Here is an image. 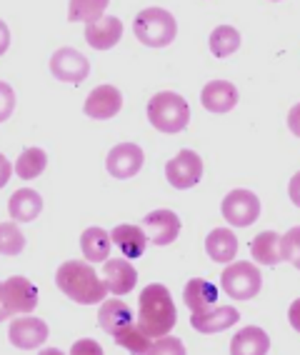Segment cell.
<instances>
[{
	"label": "cell",
	"mask_w": 300,
	"mask_h": 355,
	"mask_svg": "<svg viewBox=\"0 0 300 355\" xmlns=\"http://www.w3.org/2000/svg\"><path fill=\"white\" fill-rule=\"evenodd\" d=\"M178 320L175 303L170 298V291L160 283L143 288L138 298V328L148 338H166Z\"/></svg>",
	"instance_id": "6da1fadb"
},
{
	"label": "cell",
	"mask_w": 300,
	"mask_h": 355,
	"mask_svg": "<svg viewBox=\"0 0 300 355\" xmlns=\"http://www.w3.org/2000/svg\"><path fill=\"white\" fill-rule=\"evenodd\" d=\"M58 288L71 300L80 305H96L103 303L108 295V283L98 278V273L90 268V263L83 260H68L58 268L55 273Z\"/></svg>",
	"instance_id": "7a4b0ae2"
},
{
	"label": "cell",
	"mask_w": 300,
	"mask_h": 355,
	"mask_svg": "<svg viewBox=\"0 0 300 355\" xmlns=\"http://www.w3.org/2000/svg\"><path fill=\"white\" fill-rule=\"evenodd\" d=\"M148 121L160 133H180V130H186L188 121H191V108L178 93L163 90L148 103Z\"/></svg>",
	"instance_id": "3957f363"
},
{
	"label": "cell",
	"mask_w": 300,
	"mask_h": 355,
	"mask_svg": "<svg viewBox=\"0 0 300 355\" xmlns=\"http://www.w3.org/2000/svg\"><path fill=\"white\" fill-rule=\"evenodd\" d=\"M135 38L141 40L148 48H166L175 40V33H178V23L168 10L163 8H145L138 13L133 23Z\"/></svg>",
	"instance_id": "277c9868"
},
{
	"label": "cell",
	"mask_w": 300,
	"mask_h": 355,
	"mask_svg": "<svg viewBox=\"0 0 300 355\" xmlns=\"http://www.w3.org/2000/svg\"><path fill=\"white\" fill-rule=\"evenodd\" d=\"M220 286H223V291L228 293L230 298L250 300L261 293L263 275L253 263L238 260V263H230V266L223 270V275H220Z\"/></svg>",
	"instance_id": "5b68a950"
},
{
	"label": "cell",
	"mask_w": 300,
	"mask_h": 355,
	"mask_svg": "<svg viewBox=\"0 0 300 355\" xmlns=\"http://www.w3.org/2000/svg\"><path fill=\"white\" fill-rule=\"evenodd\" d=\"M223 218L230 223V225H236V228H248L253 223L258 220L261 216V200L253 191H243V188H238V191H230L228 196L223 198Z\"/></svg>",
	"instance_id": "8992f818"
},
{
	"label": "cell",
	"mask_w": 300,
	"mask_h": 355,
	"mask_svg": "<svg viewBox=\"0 0 300 355\" xmlns=\"http://www.w3.org/2000/svg\"><path fill=\"white\" fill-rule=\"evenodd\" d=\"M166 178L173 188H178V191H188V188H193V185L200 183V178H203V160H200L198 153L180 150L175 158L168 160Z\"/></svg>",
	"instance_id": "52a82bcc"
},
{
	"label": "cell",
	"mask_w": 300,
	"mask_h": 355,
	"mask_svg": "<svg viewBox=\"0 0 300 355\" xmlns=\"http://www.w3.org/2000/svg\"><path fill=\"white\" fill-rule=\"evenodd\" d=\"M51 73L63 83H83L90 76V63L76 48H60L51 58Z\"/></svg>",
	"instance_id": "ba28073f"
},
{
	"label": "cell",
	"mask_w": 300,
	"mask_h": 355,
	"mask_svg": "<svg viewBox=\"0 0 300 355\" xmlns=\"http://www.w3.org/2000/svg\"><path fill=\"white\" fill-rule=\"evenodd\" d=\"M143 150L135 143H121V146H115L113 150L108 153V158H105V168L113 178L118 180H128V178L138 175L143 168Z\"/></svg>",
	"instance_id": "9c48e42d"
},
{
	"label": "cell",
	"mask_w": 300,
	"mask_h": 355,
	"mask_svg": "<svg viewBox=\"0 0 300 355\" xmlns=\"http://www.w3.org/2000/svg\"><path fill=\"white\" fill-rule=\"evenodd\" d=\"M143 230L153 245H170L180 233V218L173 210H153L143 216Z\"/></svg>",
	"instance_id": "30bf717a"
},
{
	"label": "cell",
	"mask_w": 300,
	"mask_h": 355,
	"mask_svg": "<svg viewBox=\"0 0 300 355\" xmlns=\"http://www.w3.org/2000/svg\"><path fill=\"white\" fill-rule=\"evenodd\" d=\"M3 300H6L10 313H33L38 308V291L30 286V280L13 275L3 283Z\"/></svg>",
	"instance_id": "8fae6325"
},
{
	"label": "cell",
	"mask_w": 300,
	"mask_h": 355,
	"mask_svg": "<svg viewBox=\"0 0 300 355\" xmlns=\"http://www.w3.org/2000/svg\"><path fill=\"white\" fill-rule=\"evenodd\" d=\"M240 320V313L230 305H211L200 313H193L191 323L198 333L205 336H213V333H220V330H228L230 325H236Z\"/></svg>",
	"instance_id": "7c38bea8"
},
{
	"label": "cell",
	"mask_w": 300,
	"mask_h": 355,
	"mask_svg": "<svg viewBox=\"0 0 300 355\" xmlns=\"http://www.w3.org/2000/svg\"><path fill=\"white\" fill-rule=\"evenodd\" d=\"M123 108V96L115 85H98L85 101V115L96 118V121H108L118 115Z\"/></svg>",
	"instance_id": "4fadbf2b"
},
{
	"label": "cell",
	"mask_w": 300,
	"mask_h": 355,
	"mask_svg": "<svg viewBox=\"0 0 300 355\" xmlns=\"http://www.w3.org/2000/svg\"><path fill=\"white\" fill-rule=\"evenodd\" d=\"M8 338L20 350L38 348V345L45 343V338H48V325L40 318H18V320L10 323Z\"/></svg>",
	"instance_id": "5bb4252c"
},
{
	"label": "cell",
	"mask_w": 300,
	"mask_h": 355,
	"mask_svg": "<svg viewBox=\"0 0 300 355\" xmlns=\"http://www.w3.org/2000/svg\"><path fill=\"white\" fill-rule=\"evenodd\" d=\"M200 103L211 113H230L238 105V88L228 80H211L200 93Z\"/></svg>",
	"instance_id": "9a60e30c"
},
{
	"label": "cell",
	"mask_w": 300,
	"mask_h": 355,
	"mask_svg": "<svg viewBox=\"0 0 300 355\" xmlns=\"http://www.w3.org/2000/svg\"><path fill=\"white\" fill-rule=\"evenodd\" d=\"M103 275H105V283H108V291L113 295H125L135 288L138 283V270L130 266L125 258H110L105 260V268H103Z\"/></svg>",
	"instance_id": "2e32d148"
},
{
	"label": "cell",
	"mask_w": 300,
	"mask_h": 355,
	"mask_svg": "<svg viewBox=\"0 0 300 355\" xmlns=\"http://www.w3.org/2000/svg\"><path fill=\"white\" fill-rule=\"evenodd\" d=\"M123 35V23L115 15H103L96 23H88L85 28V40H88L90 48L96 51H108L113 48Z\"/></svg>",
	"instance_id": "e0dca14e"
},
{
	"label": "cell",
	"mask_w": 300,
	"mask_h": 355,
	"mask_svg": "<svg viewBox=\"0 0 300 355\" xmlns=\"http://www.w3.org/2000/svg\"><path fill=\"white\" fill-rule=\"evenodd\" d=\"M270 350V338L265 336V330L248 325L233 338L230 343V355H268Z\"/></svg>",
	"instance_id": "ac0fdd59"
},
{
	"label": "cell",
	"mask_w": 300,
	"mask_h": 355,
	"mask_svg": "<svg viewBox=\"0 0 300 355\" xmlns=\"http://www.w3.org/2000/svg\"><path fill=\"white\" fill-rule=\"evenodd\" d=\"M110 241H113V245L121 248V253L130 260L141 258L148 248L145 233H143V228H138V225H118V228H113V233H110Z\"/></svg>",
	"instance_id": "d6986e66"
},
{
	"label": "cell",
	"mask_w": 300,
	"mask_h": 355,
	"mask_svg": "<svg viewBox=\"0 0 300 355\" xmlns=\"http://www.w3.org/2000/svg\"><path fill=\"white\" fill-rule=\"evenodd\" d=\"M8 210H10V218L18 223H30L40 216L43 210V198L38 196L30 188H20V191L13 193L10 203H8Z\"/></svg>",
	"instance_id": "ffe728a7"
},
{
	"label": "cell",
	"mask_w": 300,
	"mask_h": 355,
	"mask_svg": "<svg viewBox=\"0 0 300 355\" xmlns=\"http://www.w3.org/2000/svg\"><path fill=\"white\" fill-rule=\"evenodd\" d=\"M205 253L215 263H230L238 253V238L230 228H215L205 238Z\"/></svg>",
	"instance_id": "44dd1931"
},
{
	"label": "cell",
	"mask_w": 300,
	"mask_h": 355,
	"mask_svg": "<svg viewBox=\"0 0 300 355\" xmlns=\"http://www.w3.org/2000/svg\"><path fill=\"white\" fill-rule=\"evenodd\" d=\"M98 323L105 333L115 336L118 330L133 325V311L123 300H105L100 305V313H98Z\"/></svg>",
	"instance_id": "7402d4cb"
},
{
	"label": "cell",
	"mask_w": 300,
	"mask_h": 355,
	"mask_svg": "<svg viewBox=\"0 0 300 355\" xmlns=\"http://www.w3.org/2000/svg\"><path fill=\"white\" fill-rule=\"evenodd\" d=\"M250 255H253V260L261 263V266H278L283 260L281 235L273 233V230H265V233L256 235V241L250 243Z\"/></svg>",
	"instance_id": "603a6c76"
},
{
	"label": "cell",
	"mask_w": 300,
	"mask_h": 355,
	"mask_svg": "<svg viewBox=\"0 0 300 355\" xmlns=\"http://www.w3.org/2000/svg\"><path fill=\"white\" fill-rule=\"evenodd\" d=\"M110 233H105L103 228H88L80 235V248L88 263H105L110 255Z\"/></svg>",
	"instance_id": "cb8c5ba5"
},
{
	"label": "cell",
	"mask_w": 300,
	"mask_h": 355,
	"mask_svg": "<svg viewBox=\"0 0 300 355\" xmlns=\"http://www.w3.org/2000/svg\"><path fill=\"white\" fill-rule=\"evenodd\" d=\"M183 300H186V305L193 313H200V311H205V308L215 305L218 288L203 278H193L186 286V291H183Z\"/></svg>",
	"instance_id": "d4e9b609"
},
{
	"label": "cell",
	"mask_w": 300,
	"mask_h": 355,
	"mask_svg": "<svg viewBox=\"0 0 300 355\" xmlns=\"http://www.w3.org/2000/svg\"><path fill=\"white\" fill-rule=\"evenodd\" d=\"M45 165H48V155L40 148H26L20 153L18 163H15V173L23 180H33L45 171Z\"/></svg>",
	"instance_id": "484cf974"
},
{
	"label": "cell",
	"mask_w": 300,
	"mask_h": 355,
	"mask_svg": "<svg viewBox=\"0 0 300 355\" xmlns=\"http://www.w3.org/2000/svg\"><path fill=\"white\" fill-rule=\"evenodd\" d=\"M240 48V33L230 26H218L211 33V51L215 58H228Z\"/></svg>",
	"instance_id": "4316f807"
},
{
	"label": "cell",
	"mask_w": 300,
	"mask_h": 355,
	"mask_svg": "<svg viewBox=\"0 0 300 355\" xmlns=\"http://www.w3.org/2000/svg\"><path fill=\"white\" fill-rule=\"evenodd\" d=\"M115 343L121 345V348H125L130 355H145L148 350H150V338L143 333L138 325H128V328H123V330H118L115 333Z\"/></svg>",
	"instance_id": "83f0119b"
},
{
	"label": "cell",
	"mask_w": 300,
	"mask_h": 355,
	"mask_svg": "<svg viewBox=\"0 0 300 355\" xmlns=\"http://www.w3.org/2000/svg\"><path fill=\"white\" fill-rule=\"evenodd\" d=\"M26 248V235L15 223H0V255H20Z\"/></svg>",
	"instance_id": "f1b7e54d"
},
{
	"label": "cell",
	"mask_w": 300,
	"mask_h": 355,
	"mask_svg": "<svg viewBox=\"0 0 300 355\" xmlns=\"http://www.w3.org/2000/svg\"><path fill=\"white\" fill-rule=\"evenodd\" d=\"M105 13V0H96V3H85V0H78L68 6V18L76 23V20H83V23H96Z\"/></svg>",
	"instance_id": "f546056e"
},
{
	"label": "cell",
	"mask_w": 300,
	"mask_h": 355,
	"mask_svg": "<svg viewBox=\"0 0 300 355\" xmlns=\"http://www.w3.org/2000/svg\"><path fill=\"white\" fill-rule=\"evenodd\" d=\"M281 255H283V260L293 263L300 270V225L298 228H290L281 238Z\"/></svg>",
	"instance_id": "4dcf8cb0"
},
{
	"label": "cell",
	"mask_w": 300,
	"mask_h": 355,
	"mask_svg": "<svg viewBox=\"0 0 300 355\" xmlns=\"http://www.w3.org/2000/svg\"><path fill=\"white\" fill-rule=\"evenodd\" d=\"M145 355H186V345L178 340V338H160L158 343L150 345Z\"/></svg>",
	"instance_id": "1f68e13d"
},
{
	"label": "cell",
	"mask_w": 300,
	"mask_h": 355,
	"mask_svg": "<svg viewBox=\"0 0 300 355\" xmlns=\"http://www.w3.org/2000/svg\"><path fill=\"white\" fill-rule=\"evenodd\" d=\"M15 110V93L8 83L0 80V123L8 121Z\"/></svg>",
	"instance_id": "d6a6232c"
},
{
	"label": "cell",
	"mask_w": 300,
	"mask_h": 355,
	"mask_svg": "<svg viewBox=\"0 0 300 355\" xmlns=\"http://www.w3.org/2000/svg\"><path fill=\"white\" fill-rule=\"evenodd\" d=\"M71 355H103V348H100V343H98V340H90V338H85V340L73 343Z\"/></svg>",
	"instance_id": "836d02e7"
},
{
	"label": "cell",
	"mask_w": 300,
	"mask_h": 355,
	"mask_svg": "<svg viewBox=\"0 0 300 355\" xmlns=\"http://www.w3.org/2000/svg\"><path fill=\"white\" fill-rule=\"evenodd\" d=\"M288 128H290V133L300 138V103L295 105V108H290V115H288Z\"/></svg>",
	"instance_id": "e575fe53"
},
{
	"label": "cell",
	"mask_w": 300,
	"mask_h": 355,
	"mask_svg": "<svg viewBox=\"0 0 300 355\" xmlns=\"http://www.w3.org/2000/svg\"><path fill=\"white\" fill-rule=\"evenodd\" d=\"M288 193H290V200L300 208V171L290 178V185H288Z\"/></svg>",
	"instance_id": "d590c367"
},
{
	"label": "cell",
	"mask_w": 300,
	"mask_h": 355,
	"mask_svg": "<svg viewBox=\"0 0 300 355\" xmlns=\"http://www.w3.org/2000/svg\"><path fill=\"white\" fill-rule=\"evenodd\" d=\"M288 318H290V325L300 333V298L290 305V311H288Z\"/></svg>",
	"instance_id": "8d00e7d4"
},
{
	"label": "cell",
	"mask_w": 300,
	"mask_h": 355,
	"mask_svg": "<svg viewBox=\"0 0 300 355\" xmlns=\"http://www.w3.org/2000/svg\"><path fill=\"white\" fill-rule=\"evenodd\" d=\"M10 48V31H8V26L0 20V55Z\"/></svg>",
	"instance_id": "74e56055"
},
{
	"label": "cell",
	"mask_w": 300,
	"mask_h": 355,
	"mask_svg": "<svg viewBox=\"0 0 300 355\" xmlns=\"http://www.w3.org/2000/svg\"><path fill=\"white\" fill-rule=\"evenodd\" d=\"M10 180V163L6 160V155H0V188Z\"/></svg>",
	"instance_id": "f35d334b"
},
{
	"label": "cell",
	"mask_w": 300,
	"mask_h": 355,
	"mask_svg": "<svg viewBox=\"0 0 300 355\" xmlns=\"http://www.w3.org/2000/svg\"><path fill=\"white\" fill-rule=\"evenodd\" d=\"M8 315H10V311H8L6 300H3V283H0V323H3Z\"/></svg>",
	"instance_id": "ab89813d"
},
{
	"label": "cell",
	"mask_w": 300,
	"mask_h": 355,
	"mask_svg": "<svg viewBox=\"0 0 300 355\" xmlns=\"http://www.w3.org/2000/svg\"><path fill=\"white\" fill-rule=\"evenodd\" d=\"M38 355H65L63 350H58V348H45V350H40Z\"/></svg>",
	"instance_id": "60d3db41"
}]
</instances>
